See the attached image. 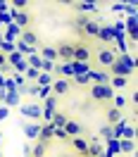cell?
Returning <instances> with one entry per match:
<instances>
[{"mask_svg":"<svg viewBox=\"0 0 138 157\" xmlns=\"http://www.w3.org/2000/svg\"><path fill=\"white\" fill-rule=\"evenodd\" d=\"M24 74H26V78H31V81H36V78H38V74H40V71H38V69H26V71H24Z\"/></svg>","mask_w":138,"mask_h":157,"instance_id":"obj_27","label":"cell"},{"mask_svg":"<svg viewBox=\"0 0 138 157\" xmlns=\"http://www.w3.org/2000/svg\"><path fill=\"white\" fill-rule=\"evenodd\" d=\"M55 78H52V74H45V71H40L38 74V78H36V86L38 88H45V86H50Z\"/></svg>","mask_w":138,"mask_h":157,"instance_id":"obj_17","label":"cell"},{"mask_svg":"<svg viewBox=\"0 0 138 157\" xmlns=\"http://www.w3.org/2000/svg\"><path fill=\"white\" fill-rule=\"evenodd\" d=\"M0 143H2V138H0Z\"/></svg>","mask_w":138,"mask_h":157,"instance_id":"obj_35","label":"cell"},{"mask_svg":"<svg viewBox=\"0 0 138 157\" xmlns=\"http://www.w3.org/2000/svg\"><path fill=\"white\" fill-rule=\"evenodd\" d=\"M90 100L95 102V105H105V107H109V102H112V98H114V90L109 88L107 83H93L88 90Z\"/></svg>","mask_w":138,"mask_h":157,"instance_id":"obj_2","label":"cell"},{"mask_svg":"<svg viewBox=\"0 0 138 157\" xmlns=\"http://www.w3.org/2000/svg\"><path fill=\"white\" fill-rule=\"evenodd\" d=\"M107 86L114 90V93H117V90H124V88L128 86V78H126V76H109Z\"/></svg>","mask_w":138,"mask_h":157,"instance_id":"obj_12","label":"cell"},{"mask_svg":"<svg viewBox=\"0 0 138 157\" xmlns=\"http://www.w3.org/2000/svg\"><path fill=\"white\" fill-rule=\"evenodd\" d=\"M7 112H10V109H5V107L0 109V119H5V117H7Z\"/></svg>","mask_w":138,"mask_h":157,"instance_id":"obj_32","label":"cell"},{"mask_svg":"<svg viewBox=\"0 0 138 157\" xmlns=\"http://www.w3.org/2000/svg\"><path fill=\"white\" fill-rule=\"evenodd\" d=\"M109 76H131L133 74V57L131 55H126V52H121V57L117 55V59L112 62V67H109L107 71Z\"/></svg>","mask_w":138,"mask_h":157,"instance_id":"obj_1","label":"cell"},{"mask_svg":"<svg viewBox=\"0 0 138 157\" xmlns=\"http://www.w3.org/2000/svg\"><path fill=\"white\" fill-rule=\"evenodd\" d=\"M55 52H57V62H62V64L74 62V43H59V45H55Z\"/></svg>","mask_w":138,"mask_h":157,"instance_id":"obj_5","label":"cell"},{"mask_svg":"<svg viewBox=\"0 0 138 157\" xmlns=\"http://www.w3.org/2000/svg\"><path fill=\"white\" fill-rule=\"evenodd\" d=\"M95 38L105 40V43H107V48H109V43L114 40V31H112V29H105V26H100V31H98V36H95Z\"/></svg>","mask_w":138,"mask_h":157,"instance_id":"obj_15","label":"cell"},{"mask_svg":"<svg viewBox=\"0 0 138 157\" xmlns=\"http://www.w3.org/2000/svg\"><path fill=\"white\" fill-rule=\"evenodd\" d=\"M0 45H2V33H0Z\"/></svg>","mask_w":138,"mask_h":157,"instance_id":"obj_34","label":"cell"},{"mask_svg":"<svg viewBox=\"0 0 138 157\" xmlns=\"http://www.w3.org/2000/svg\"><path fill=\"white\" fill-rule=\"evenodd\" d=\"M71 78H74V83H79V86H86L90 76H71Z\"/></svg>","mask_w":138,"mask_h":157,"instance_id":"obj_30","label":"cell"},{"mask_svg":"<svg viewBox=\"0 0 138 157\" xmlns=\"http://www.w3.org/2000/svg\"><path fill=\"white\" fill-rule=\"evenodd\" d=\"M93 55H95V62H98L102 69H109V67H112V62L117 59V52H114L112 48H107V45L98 48L95 52H93Z\"/></svg>","mask_w":138,"mask_h":157,"instance_id":"obj_3","label":"cell"},{"mask_svg":"<svg viewBox=\"0 0 138 157\" xmlns=\"http://www.w3.org/2000/svg\"><path fill=\"white\" fill-rule=\"evenodd\" d=\"M40 59L57 64V52H55V45H43V50H40Z\"/></svg>","mask_w":138,"mask_h":157,"instance_id":"obj_13","label":"cell"},{"mask_svg":"<svg viewBox=\"0 0 138 157\" xmlns=\"http://www.w3.org/2000/svg\"><path fill=\"white\" fill-rule=\"evenodd\" d=\"M90 59H93V50H90L88 43H74V62H81V64H90Z\"/></svg>","mask_w":138,"mask_h":157,"instance_id":"obj_4","label":"cell"},{"mask_svg":"<svg viewBox=\"0 0 138 157\" xmlns=\"http://www.w3.org/2000/svg\"><path fill=\"white\" fill-rule=\"evenodd\" d=\"M38 133H40V126H38V124L26 126V136H29V138H38Z\"/></svg>","mask_w":138,"mask_h":157,"instance_id":"obj_25","label":"cell"},{"mask_svg":"<svg viewBox=\"0 0 138 157\" xmlns=\"http://www.w3.org/2000/svg\"><path fill=\"white\" fill-rule=\"evenodd\" d=\"M36 93H38V98H43V100L50 98V86H45V88H38Z\"/></svg>","mask_w":138,"mask_h":157,"instance_id":"obj_28","label":"cell"},{"mask_svg":"<svg viewBox=\"0 0 138 157\" xmlns=\"http://www.w3.org/2000/svg\"><path fill=\"white\" fill-rule=\"evenodd\" d=\"M12 7H17V10H24V7H26V2H24V0H14V2H12Z\"/></svg>","mask_w":138,"mask_h":157,"instance_id":"obj_31","label":"cell"},{"mask_svg":"<svg viewBox=\"0 0 138 157\" xmlns=\"http://www.w3.org/2000/svg\"><path fill=\"white\" fill-rule=\"evenodd\" d=\"M105 147L100 140H88V157H102Z\"/></svg>","mask_w":138,"mask_h":157,"instance_id":"obj_14","label":"cell"},{"mask_svg":"<svg viewBox=\"0 0 138 157\" xmlns=\"http://www.w3.org/2000/svg\"><path fill=\"white\" fill-rule=\"evenodd\" d=\"M88 19H90L88 14H76V19H74V29H76V33H79V36H81V29L86 26V21H88Z\"/></svg>","mask_w":138,"mask_h":157,"instance_id":"obj_21","label":"cell"},{"mask_svg":"<svg viewBox=\"0 0 138 157\" xmlns=\"http://www.w3.org/2000/svg\"><path fill=\"white\" fill-rule=\"evenodd\" d=\"M98 31H100V21L88 19V21H86V26L81 29V38H95V36H98Z\"/></svg>","mask_w":138,"mask_h":157,"instance_id":"obj_10","label":"cell"},{"mask_svg":"<svg viewBox=\"0 0 138 157\" xmlns=\"http://www.w3.org/2000/svg\"><path fill=\"white\" fill-rule=\"evenodd\" d=\"M21 112H24V114H31V117H40V107L38 105H29V107H24Z\"/></svg>","mask_w":138,"mask_h":157,"instance_id":"obj_24","label":"cell"},{"mask_svg":"<svg viewBox=\"0 0 138 157\" xmlns=\"http://www.w3.org/2000/svg\"><path fill=\"white\" fill-rule=\"evenodd\" d=\"M100 138H105V140H114V133H112V126H105L100 131Z\"/></svg>","mask_w":138,"mask_h":157,"instance_id":"obj_26","label":"cell"},{"mask_svg":"<svg viewBox=\"0 0 138 157\" xmlns=\"http://www.w3.org/2000/svg\"><path fill=\"white\" fill-rule=\"evenodd\" d=\"M45 152H48V143H36V145L31 147V157H45Z\"/></svg>","mask_w":138,"mask_h":157,"instance_id":"obj_18","label":"cell"},{"mask_svg":"<svg viewBox=\"0 0 138 157\" xmlns=\"http://www.w3.org/2000/svg\"><path fill=\"white\" fill-rule=\"evenodd\" d=\"M74 7L79 12H93V10H98V5H90V2H74Z\"/></svg>","mask_w":138,"mask_h":157,"instance_id":"obj_22","label":"cell"},{"mask_svg":"<svg viewBox=\"0 0 138 157\" xmlns=\"http://www.w3.org/2000/svg\"><path fill=\"white\" fill-rule=\"evenodd\" d=\"M0 64H5V55L2 52H0Z\"/></svg>","mask_w":138,"mask_h":157,"instance_id":"obj_33","label":"cell"},{"mask_svg":"<svg viewBox=\"0 0 138 157\" xmlns=\"http://www.w3.org/2000/svg\"><path fill=\"white\" fill-rule=\"evenodd\" d=\"M64 133H67V138H76L83 133V126H81L76 119H67V124H64V128H62Z\"/></svg>","mask_w":138,"mask_h":157,"instance_id":"obj_9","label":"cell"},{"mask_svg":"<svg viewBox=\"0 0 138 157\" xmlns=\"http://www.w3.org/2000/svg\"><path fill=\"white\" fill-rule=\"evenodd\" d=\"M69 90H71V81H67V78H55L50 83V95L52 98H64V95H69Z\"/></svg>","mask_w":138,"mask_h":157,"instance_id":"obj_6","label":"cell"},{"mask_svg":"<svg viewBox=\"0 0 138 157\" xmlns=\"http://www.w3.org/2000/svg\"><path fill=\"white\" fill-rule=\"evenodd\" d=\"M17 21H19L21 26H29L31 24V14L29 12H19V14H17Z\"/></svg>","mask_w":138,"mask_h":157,"instance_id":"obj_23","label":"cell"},{"mask_svg":"<svg viewBox=\"0 0 138 157\" xmlns=\"http://www.w3.org/2000/svg\"><path fill=\"white\" fill-rule=\"evenodd\" d=\"M117 150L119 152H126V155H131V152H133V140H124V138H121V140H117Z\"/></svg>","mask_w":138,"mask_h":157,"instance_id":"obj_19","label":"cell"},{"mask_svg":"<svg viewBox=\"0 0 138 157\" xmlns=\"http://www.w3.org/2000/svg\"><path fill=\"white\" fill-rule=\"evenodd\" d=\"M112 107H117V109H121L124 112V107H126V98L121 95V93H114V98H112V102H109Z\"/></svg>","mask_w":138,"mask_h":157,"instance_id":"obj_20","label":"cell"},{"mask_svg":"<svg viewBox=\"0 0 138 157\" xmlns=\"http://www.w3.org/2000/svg\"><path fill=\"white\" fill-rule=\"evenodd\" d=\"M21 45H26V48H33L36 43H38V38H36V31L33 29H24L21 31V40H19Z\"/></svg>","mask_w":138,"mask_h":157,"instance_id":"obj_11","label":"cell"},{"mask_svg":"<svg viewBox=\"0 0 138 157\" xmlns=\"http://www.w3.org/2000/svg\"><path fill=\"white\" fill-rule=\"evenodd\" d=\"M52 138H59V140H69V138H67V133H64L62 128H55V133H52Z\"/></svg>","mask_w":138,"mask_h":157,"instance_id":"obj_29","label":"cell"},{"mask_svg":"<svg viewBox=\"0 0 138 157\" xmlns=\"http://www.w3.org/2000/svg\"><path fill=\"white\" fill-rule=\"evenodd\" d=\"M67 119H69V117L64 114V112H55V114H52V121H50V124H52L55 128H64Z\"/></svg>","mask_w":138,"mask_h":157,"instance_id":"obj_16","label":"cell"},{"mask_svg":"<svg viewBox=\"0 0 138 157\" xmlns=\"http://www.w3.org/2000/svg\"><path fill=\"white\" fill-rule=\"evenodd\" d=\"M67 143H69V147L74 150V155H76V157H88V138L76 136V138H69Z\"/></svg>","mask_w":138,"mask_h":157,"instance_id":"obj_7","label":"cell"},{"mask_svg":"<svg viewBox=\"0 0 138 157\" xmlns=\"http://www.w3.org/2000/svg\"><path fill=\"white\" fill-rule=\"evenodd\" d=\"M124 119V112L121 109H117V107H105V121H107V126H114V124H119Z\"/></svg>","mask_w":138,"mask_h":157,"instance_id":"obj_8","label":"cell"}]
</instances>
